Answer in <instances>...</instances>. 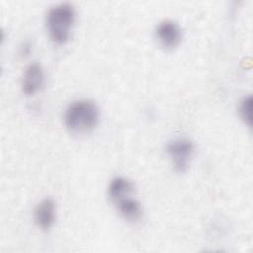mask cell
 <instances>
[{"mask_svg":"<svg viewBox=\"0 0 253 253\" xmlns=\"http://www.w3.org/2000/svg\"><path fill=\"white\" fill-rule=\"evenodd\" d=\"M166 152L171 158L174 169L183 173L186 172L194 153V144L188 138H176L167 144Z\"/></svg>","mask_w":253,"mask_h":253,"instance_id":"obj_3","label":"cell"},{"mask_svg":"<svg viewBox=\"0 0 253 253\" xmlns=\"http://www.w3.org/2000/svg\"><path fill=\"white\" fill-rule=\"evenodd\" d=\"M251 110H252V97L249 95V96L244 97L240 101V104H239V115H240V118L249 126L252 124V119H251L252 112H251Z\"/></svg>","mask_w":253,"mask_h":253,"instance_id":"obj_9","label":"cell"},{"mask_svg":"<svg viewBox=\"0 0 253 253\" xmlns=\"http://www.w3.org/2000/svg\"><path fill=\"white\" fill-rule=\"evenodd\" d=\"M44 74L42 67L38 62L31 63L24 71L22 79V90L26 95L38 92L43 84Z\"/></svg>","mask_w":253,"mask_h":253,"instance_id":"obj_5","label":"cell"},{"mask_svg":"<svg viewBox=\"0 0 253 253\" xmlns=\"http://www.w3.org/2000/svg\"><path fill=\"white\" fill-rule=\"evenodd\" d=\"M37 225L43 230L49 229L55 220V204L51 199L42 200L34 212Z\"/></svg>","mask_w":253,"mask_h":253,"instance_id":"obj_6","label":"cell"},{"mask_svg":"<svg viewBox=\"0 0 253 253\" xmlns=\"http://www.w3.org/2000/svg\"><path fill=\"white\" fill-rule=\"evenodd\" d=\"M114 205L126 220L137 221L142 216L141 206L133 196L126 197Z\"/></svg>","mask_w":253,"mask_h":253,"instance_id":"obj_7","label":"cell"},{"mask_svg":"<svg viewBox=\"0 0 253 253\" xmlns=\"http://www.w3.org/2000/svg\"><path fill=\"white\" fill-rule=\"evenodd\" d=\"M156 38L160 44L166 49H173L177 47L182 39L181 29L173 21L165 20L159 23L155 30Z\"/></svg>","mask_w":253,"mask_h":253,"instance_id":"obj_4","label":"cell"},{"mask_svg":"<svg viewBox=\"0 0 253 253\" xmlns=\"http://www.w3.org/2000/svg\"><path fill=\"white\" fill-rule=\"evenodd\" d=\"M99 121L97 106L88 100L72 102L64 112V124L73 133H87L95 128Z\"/></svg>","mask_w":253,"mask_h":253,"instance_id":"obj_1","label":"cell"},{"mask_svg":"<svg viewBox=\"0 0 253 253\" xmlns=\"http://www.w3.org/2000/svg\"><path fill=\"white\" fill-rule=\"evenodd\" d=\"M75 21V10L69 3H61L50 8L46 14V29L50 39L59 44L65 43Z\"/></svg>","mask_w":253,"mask_h":253,"instance_id":"obj_2","label":"cell"},{"mask_svg":"<svg viewBox=\"0 0 253 253\" xmlns=\"http://www.w3.org/2000/svg\"><path fill=\"white\" fill-rule=\"evenodd\" d=\"M134 193V186L133 184L124 178V177H116L114 178L108 188V195L110 200L112 201L113 204L118 202L119 200L131 196Z\"/></svg>","mask_w":253,"mask_h":253,"instance_id":"obj_8","label":"cell"}]
</instances>
